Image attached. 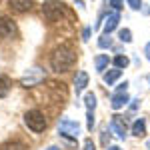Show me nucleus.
<instances>
[{
  "label": "nucleus",
  "instance_id": "f257e3e1",
  "mask_svg": "<svg viewBox=\"0 0 150 150\" xmlns=\"http://www.w3.org/2000/svg\"><path fill=\"white\" fill-rule=\"evenodd\" d=\"M74 62H76V54H74V50L68 46H60L56 48L54 52H52V56H50V66L54 72H66L74 66Z\"/></svg>",
  "mask_w": 150,
  "mask_h": 150
},
{
  "label": "nucleus",
  "instance_id": "f03ea898",
  "mask_svg": "<svg viewBox=\"0 0 150 150\" xmlns=\"http://www.w3.org/2000/svg\"><path fill=\"white\" fill-rule=\"evenodd\" d=\"M24 122L32 132H42L46 128V118H44V114L40 110H28L24 114Z\"/></svg>",
  "mask_w": 150,
  "mask_h": 150
},
{
  "label": "nucleus",
  "instance_id": "7ed1b4c3",
  "mask_svg": "<svg viewBox=\"0 0 150 150\" xmlns=\"http://www.w3.org/2000/svg\"><path fill=\"white\" fill-rule=\"evenodd\" d=\"M46 78V72L44 68H40V66H34V68H30L26 74H24L22 78H20V86L24 88H32L36 84H40V82Z\"/></svg>",
  "mask_w": 150,
  "mask_h": 150
},
{
  "label": "nucleus",
  "instance_id": "20e7f679",
  "mask_svg": "<svg viewBox=\"0 0 150 150\" xmlns=\"http://www.w3.org/2000/svg\"><path fill=\"white\" fill-rule=\"evenodd\" d=\"M58 132L62 134V136H68V138H76L78 134H80V128L76 122H72L70 118H64V120H60V124H58Z\"/></svg>",
  "mask_w": 150,
  "mask_h": 150
},
{
  "label": "nucleus",
  "instance_id": "39448f33",
  "mask_svg": "<svg viewBox=\"0 0 150 150\" xmlns=\"http://www.w3.org/2000/svg\"><path fill=\"white\" fill-rule=\"evenodd\" d=\"M64 4H60V2H54V0H46L44 2V8H42V12H44V16H46L48 20H58L60 18V14H62V8Z\"/></svg>",
  "mask_w": 150,
  "mask_h": 150
},
{
  "label": "nucleus",
  "instance_id": "423d86ee",
  "mask_svg": "<svg viewBox=\"0 0 150 150\" xmlns=\"http://www.w3.org/2000/svg\"><path fill=\"white\" fill-rule=\"evenodd\" d=\"M110 128L116 132V136L118 138H126V120H124V116H112V120H110Z\"/></svg>",
  "mask_w": 150,
  "mask_h": 150
},
{
  "label": "nucleus",
  "instance_id": "0eeeda50",
  "mask_svg": "<svg viewBox=\"0 0 150 150\" xmlns=\"http://www.w3.org/2000/svg\"><path fill=\"white\" fill-rule=\"evenodd\" d=\"M118 22H120V14H118V10L110 12V14L106 16V20H104V34H110L116 26H118Z\"/></svg>",
  "mask_w": 150,
  "mask_h": 150
},
{
  "label": "nucleus",
  "instance_id": "6e6552de",
  "mask_svg": "<svg viewBox=\"0 0 150 150\" xmlns=\"http://www.w3.org/2000/svg\"><path fill=\"white\" fill-rule=\"evenodd\" d=\"M16 34V26L12 20H0V38H12Z\"/></svg>",
  "mask_w": 150,
  "mask_h": 150
},
{
  "label": "nucleus",
  "instance_id": "1a4fd4ad",
  "mask_svg": "<svg viewBox=\"0 0 150 150\" xmlns=\"http://www.w3.org/2000/svg\"><path fill=\"white\" fill-rule=\"evenodd\" d=\"M8 6L14 12H28L32 8V0H8Z\"/></svg>",
  "mask_w": 150,
  "mask_h": 150
},
{
  "label": "nucleus",
  "instance_id": "9d476101",
  "mask_svg": "<svg viewBox=\"0 0 150 150\" xmlns=\"http://www.w3.org/2000/svg\"><path fill=\"white\" fill-rule=\"evenodd\" d=\"M86 84H88V74H86L84 70H80V72L76 74V78H74V92H76V96L86 88Z\"/></svg>",
  "mask_w": 150,
  "mask_h": 150
},
{
  "label": "nucleus",
  "instance_id": "9b49d317",
  "mask_svg": "<svg viewBox=\"0 0 150 150\" xmlns=\"http://www.w3.org/2000/svg\"><path fill=\"white\" fill-rule=\"evenodd\" d=\"M126 102H128V94L126 92H116L114 96H112V102H110V104H112L114 110H120Z\"/></svg>",
  "mask_w": 150,
  "mask_h": 150
},
{
  "label": "nucleus",
  "instance_id": "f8f14e48",
  "mask_svg": "<svg viewBox=\"0 0 150 150\" xmlns=\"http://www.w3.org/2000/svg\"><path fill=\"white\" fill-rule=\"evenodd\" d=\"M132 134L138 136V138L146 134V120H144V118H138V120L132 124Z\"/></svg>",
  "mask_w": 150,
  "mask_h": 150
},
{
  "label": "nucleus",
  "instance_id": "ddd939ff",
  "mask_svg": "<svg viewBox=\"0 0 150 150\" xmlns=\"http://www.w3.org/2000/svg\"><path fill=\"white\" fill-rule=\"evenodd\" d=\"M120 74H122V68H114V70H108L106 74H104V82L106 84H112L120 78Z\"/></svg>",
  "mask_w": 150,
  "mask_h": 150
},
{
  "label": "nucleus",
  "instance_id": "4468645a",
  "mask_svg": "<svg viewBox=\"0 0 150 150\" xmlns=\"http://www.w3.org/2000/svg\"><path fill=\"white\" fill-rule=\"evenodd\" d=\"M10 80L6 78V76H0V98H4L6 94L10 92Z\"/></svg>",
  "mask_w": 150,
  "mask_h": 150
},
{
  "label": "nucleus",
  "instance_id": "2eb2a0df",
  "mask_svg": "<svg viewBox=\"0 0 150 150\" xmlns=\"http://www.w3.org/2000/svg\"><path fill=\"white\" fill-rule=\"evenodd\" d=\"M84 104H86V110H92L94 112V108H96V96L92 92H88L84 96Z\"/></svg>",
  "mask_w": 150,
  "mask_h": 150
},
{
  "label": "nucleus",
  "instance_id": "dca6fc26",
  "mask_svg": "<svg viewBox=\"0 0 150 150\" xmlns=\"http://www.w3.org/2000/svg\"><path fill=\"white\" fill-rule=\"evenodd\" d=\"M106 66H108V56H106V54L96 56V70H98V72H102Z\"/></svg>",
  "mask_w": 150,
  "mask_h": 150
},
{
  "label": "nucleus",
  "instance_id": "f3484780",
  "mask_svg": "<svg viewBox=\"0 0 150 150\" xmlns=\"http://www.w3.org/2000/svg\"><path fill=\"white\" fill-rule=\"evenodd\" d=\"M114 64H116V68H126L128 64H130V60H128L126 56H116L114 58Z\"/></svg>",
  "mask_w": 150,
  "mask_h": 150
},
{
  "label": "nucleus",
  "instance_id": "a211bd4d",
  "mask_svg": "<svg viewBox=\"0 0 150 150\" xmlns=\"http://www.w3.org/2000/svg\"><path fill=\"white\" fill-rule=\"evenodd\" d=\"M110 44H112V40H110V36H108V34L100 36V40H98V46H100V48H110Z\"/></svg>",
  "mask_w": 150,
  "mask_h": 150
},
{
  "label": "nucleus",
  "instance_id": "6ab92c4d",
  "mask_svg": "<svg viewBox=\"0 0 150 150\" xmlns=\"http://www.w3.org/2000/svg\"><path fill=\"white\" fill-rule=\"evenodd\" d=\"M120 40H122V42H130V40H132V32H130L128 28L120 30Z\"/></svg>",
  "mask_w": 150,
  "mask_h": 150
},
{
  "label": "nucleus",
  "instance_id": "aec40b11",
  "mask_svg": "<svg viewBox=\"0 0 150 150\" xmlns=\"http://www.w3.org/2000/svg\"><path fill=\"white\" fill-rule=\"evenodd\" d=\"M86 118H88V130H92V126H94V112L92 110H86Z\"/></svg>",
  "mask_w": 150,
  "mask_h": 150
},
{
  "label": "nucleus",
  "instance_id": "412c9836",
  "mask_svg": "<svg viewBox=\"0 0 150 150\" xmlns=\"http://www.w3.org/2000/svg\"><path fill=\"white\" fill-rule=\"evenodd\" d=\"M2 150H24L22 144H18V142H14V144H6Z\"/></svg>",
  "mask_w": 150,
  "mask_h": 150
},
{
  "label": "nucleus",
  "instance_id": "4be33fe9",
  "mask_svg": "<svg viewBox=\"0 0 150 150\" xmlns=\"http://www.w3.org/2000/svg\"><path fill=\"white\" fill-rule=\"evenodd\" d=\"M122 2H124V0H110V6H112L114 10H120V8H122Z\"/></svg>",
  "mask_w": 150,
  "mask_h": 150
},
{
  "label": "nucleus",
  "instance_id": "5701e85b",
  "mask_svg": "<svg viewBox=\"0 0 150 150\" xmlns=\"http://www.w3.org/2000/svg\"><path fill=\"white\" fill-rule=\"evenodd\" d=\"M128 4H130V8H134V10H140V0H128Z\"/></svg>",
  "mask_w": 150,
  "mask_h": 150
},
{
  "label": "nucleus",
  "instance_id": "b1692460",
  "mask_svg": "<svg viewBox=\"0 0 150 150\" xmlns=\"http://www.w3.org/2000/svg\"><path fill=\"white\" fill-rule=\"evenodd\" d=\"M84 150H94V142L92 140H86V142H84Z\"/></svg>",
  "mask_w": 150,
  "mask_h": 150
},
{
  "label": "nucleus",
  "instance_id": "393cba45",
  "mask_svg": "<svg viewBox=\"0 0 150 150\" xmlns=\"http://www.w3.org/2000/svg\"><path fill=\"white\" fill-rule=\"evenodd\" d=\"M88 36H90V28H84V34H82V40L86 42V40H88Z\"/></svg>",
  "mask_w": 150,
  "mask_h": 150
},
{
  "label": "nucleus",
  "instance_id": "a878e982",
  "mask_svg": "<svg viewBox=\"0 0 150 150\" xmlns=\"http://www.w3.org/2000/svg\"><path fill=\"white\" fill-rule=\"evenodd\" d=\"M126 86H128V82H124V84H120L116 90H118V92H126Z\"/></svg>",
  "mask_w": 150,
  "mask_h": 150
},
{
  "label": "nucleus",
  "instance_id": "bb28decb",
  "mask_svg": "<svg viewBox=\"0 0 150 150\" xmlns=\"http://www.w3.org/2000/svg\"><path fill=\"white\" fill-rule=\"evenodd\" d=\"M144 54H146V58H148V60H150V42H148V44H146V48H144Z\"/></svg>",
  "mask_w": 150,
  "mask_h": 150
},
{
  "label": "nucleus",
  "instance_id": "cd10ccee",
  "mask_svg": "<svg viewBox=\"0 0 150 150\" xmlns=\"http://www.w3.org/2000/svg\"><path fill=\"white\" fill-rule=\"evenodd\" d=\"M108 150H120V148H118V146H110Z\"/></svg>",
  "mask_w": 150,
  "mask_h": 150
},
{
  "label": "nucleus",
  "instance_id": "c85d7f7f",
  "mask_svg": "<svg viewBox=\"0 0 150 150\" xmlns=\"http://www.w3.org/2000/svg\"><path fill=\"white\" fill-rule=\"evenodd\" d=\"M46 150H60V148H56V146H50V148H46Z\"/></svg>",
  "mask_w": 150,
  "mask_h": 150
},
{
  "label": "nucleus",
  "instance_id": "c756f323",
  "mask_svg": "<svg viewBox=\"0 0 150 150\" xmlns=\"http://www.w3.org/2000/svg\"><path fill=\"white\" fill-rule=\"evenodd\" d=\"M148 148H150V142H148Z\"/></svg>",
  "mask_w": 150,
  "mask_h": 150
}]
</instances>
